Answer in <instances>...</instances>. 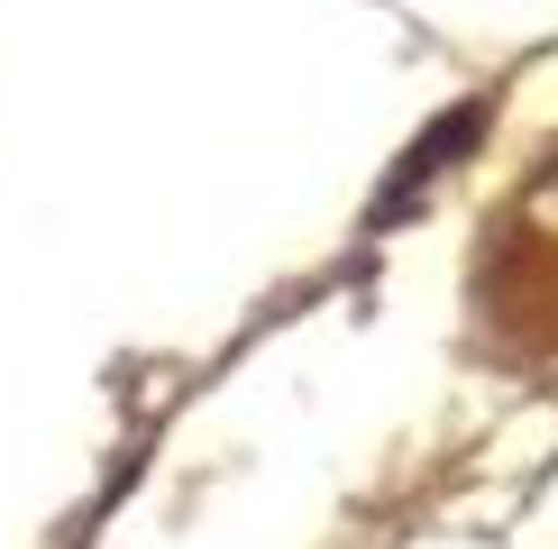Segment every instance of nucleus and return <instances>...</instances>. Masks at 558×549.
I'll return each mask as SVG.
<instances>
[{
    "instance_id": "f257e3e1",
    "label": "nucleus",
    "mask_w": 558,
    "mask_h": 549,
    "mask_svg": "<svg viewBox=\"0 0 558 549\" xmlns=\"http://www.w3.org/2000/svg\"><path fill=\"white\" fill-rule=\"evenodd\" d=\"M458 147H476V110H449V120H439V129L422 137V147H412V166H403V174H393V183H385V202H376V220H393V211H403V202H412V193H422V183H430L439 166H449V156H458Z\"/></svg>"
}]
</instances>
